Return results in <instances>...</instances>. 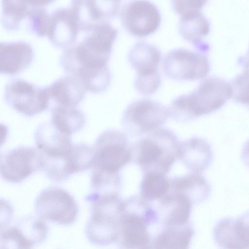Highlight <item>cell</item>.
<instances>
[{"instance_id": "ac0fdd59", "label": "cell", "mask_w": 249, "mask_h": 249, "mask_svg": "<svg viewBox=\"0 0 249 249\" xmlns=\"http://www.w3.org/2000/svg\"><path fill=\"white\" fill-rule=\"evenodd\" d=\"M34 58V49L29 43L23 41L0 42L1 74L17 75L28 68Z\"/></svg>"}, {"instance_id": "cb8c5ba5", "label": "cell", "mask_w": 249, "mask_h": 249, "mask_svg": "<svg viewBox=\"0 0 249 249\" xmlns=\"http://www.w3.org/2000/svg\"><path fill=\"white\" fill-rule=\"evenodd\" d=\"M170 190L169 178L167 175L155 172L143 173L140 185V195L149 201L157 200Z\"/></svg>"}, {"instance_id": "7402d4cb", "label": "cell", "mask_w": 249, "mask_h": 249, "mask_svg": "<svg viewBox=\"0 0 249 249\" xmlns=\"http://www.w3.org/2000/svg\"><path fill=\"white\" fill-rule=\"evenodd\" d=\"M194 235L192 223L162 226L153 238L151 249H188Z\"/></svg>"}, {"instance_id": "f1b7e54d", "label": "cell", "mask_w": 249, "mask_h": 249, "mask_svg": "<svg viewBox=\"0 0 249 249\" xmlns=\"http://www.w3.org/2000/svg\"><path fill=\"white\" fill-rule=\"evenodd\" d=\"M241 159L244 163L249 168V140L246 142L242 148Z\"/></svg>"}, {"instance_id": "30bf717a", "label": "cell", "mask_w": 249, "mask_h": 249, "mask_svg": "<svg viewBox=\"0 0 249 249\" xmlns=\"http://www.w3.org/2000/svg\"><path fill=\"white\" fill-rule=\"evenodd\" d=\"M122 23L131 36L147 37L160 27L161 17L157 7L148 0H131L125 3L120 12Z\"/></svg>"}, {"instance_id": "2e32d148", "label": "cell", "mask_w": 249, "mask_h": 249, "mask_svg": "<svg viewBox=\"0 0 249 249\" xmlns=\"http://www.w3.org/2000/svg\"><path fill=\"white\" fill-rule=\"evenodd\" d=\"M48 109L57 107H77L83 100L86 90L75 77L68 75L44 87Z\"/></svg>"}, {"instance_id": "7a4b0ae2", "label": "cell", "mask_w": 249, "mask_h": 249, "mask_svg": "<svg viewBox=\"0 0 249 249\" xmlns=\"http://www.w3.org/2000/svg\"><path fill=\"white\" fill-rule=\"evenodd\" d=\"M180 141L171 130L160 127L141 136L131 144L132 162L142 173L168 175L178 160Z\"/></svg>"}, {"instance_id": "e0dca14e", "label": "cell", "mask_w": 249, "mask_h": 249, "mask_svg": "<svg viewBox=\"0 0 249 249\" xmlns=\"http://www.w3.org/2000/svg\"><path fill=\"white\" fill-rule=\"evenodd\" d=\"M37 148L46 157H54L68 153L73 146L71 135L58 128L51 121L41 124L34 133Z\"/></svg>"}, {"instance_id": "9a60e30c", "label": "cell", "mask_w": 249, "mask_h": 249, "mask_svg": "<svg viewBox=\"0 0 249 249\" xmlns=\"http://www.w3.org/2000/svg\"><path fill=\"white\" fill-rule=\"evenodd\" d=\"M155 202L162 226H180L190 223L193 204L184 195L169 191Z\"/></svg>"}, {"instance_id": "6da1fadb", "label": "cell", "mask_w": 249, "mask_h": 249, "mask_svg": "<svg viewBox=\"0 0 249 249\" xmlns=\"http://www.w3.org/2000/svg\"><path fill=\"white\" fill-rule=\"evenodd\" d=\"M160 224L154 201L140 195L124 199L116 244L122 249H151L152 239Z\"/></svg>"}, {"instance_id": "44dd1931", "label": "cell", "mask_w": 249, "mask_h": 249, "mask_svg": "<svg viewBox=\"0 0 249 249\" xmlns=\"http://www.w3.org/2000/svg\"><path fill=\"white\" fill-rule=\"evenodd\" d=\"M178 30L183 38L193 44L198 51L205 53L208 51L209 46L202 39L210 32V23L200 11L191 12L181 16Z\"/></svg>"}, {"instance_id": "7c38bea8", "label": "cell", "mask_w": 249, "mask_h": 249, "mask_svg": "<svg viewBox=\"0 0 249 249\" xmlns=\"http://www.w3.org/2000/svg\"><path fill=\"white\" fill-rule=\"evenodd\" d=\"M48 231V227L43 219L27 216L1 232L0 245L8 248L30 249L43 242Z\"/></svg>"}, {"instance_id": "83f0119b", "label": "cell", "mask_w": 249, "mask_h": 249, "mask_svg": "<svg viewBox=\"0 0 249 249\" xmlns=\"http://www.w3.org/2000/svg\"><path fill=\"white\" fill-rule=\"evenodd\" d=\"M208 0H171L174 11L182 16L191 12L200 11Z\"/></svg>"}, {"instance_id": "9c48e42d", "label": "cell", "mask_w": 249, "mask_h": 249, "mask_svg": "<svg viewBox=\"0 0 249 249\" xmlns=\"http://www.w3.org/2000/svg\"><path fill=\"white\" fill-rule=\"evenodd\" d=\"M4 99L21 114L32 117L48 110V101L44 88H40L24 80L10 81L4 89Z\"/></svg>"}, {"instance_id": "8992f818", "label": "cell", "mask_w": 249, "mask_h": 249, "mask_svg": "<svg viewBox=\"0 0 249 249\" xmlns=\"http://www.w3.org/2000/svg\"><path fill=\"white\" fill-rule=\"evenodd\" d=\"M169 116V108L155 101L142 99L127 107L121 122L128 134L139 137L161 127Z\"/></svg>"}, {"instance_id": "603a6c76", "label": "cell", "mask_w": 249, "mask_h": 249, "mask_svg": "<svg viewBox=\"0 0 249 249\" xmlns=\"http://www.w3.org/2000/svg\"><path fill=\"white\" fill-rule=\"evenodd\" d=\"M50 110L51 122L60 130L71 135L80 131L86 124V116L77 107H57Z\"/></svg>"}, {"instance_id": "52a82bcc", "label": "cell", "mask_w": 249, "mask_h": 249, "mask_svg": "<svg viewBox=\"0 0 249 249\" xmlns=\"http://www.w3.org/2000/svg\"><path fill=\"white\" fill-rule=\"evenodd\" d=\"M35 208L42 219L65 226L73 224L79 212L73 197L57 187H50L42 191L36 199Z\"/></svg>"}, {"instance_id": "3957f363", "label": "cell", "mask_w": 249, "mask_h": 249, "mask_svg": "<svg viewBox=\"0 0 249 249\" xmlns=\"http://www.w3.org/2000/svg\"><path fill=\"white\" fill-rule=\"evenodd\" d=\"M232 97L231 84L218 77L204 79L193 92L175 99L169 108L171 117L186 122L220 108Z\"/></svg>"}, {"instance_id": "f546056e", "label": "cell", "mask_w": 249, "mask_h": 249, "mask_svg": "<svg viewBox=\"0 0 249 249\" xmlns=\"http://www.w3.org/2000/svg\"><path fill=\"white\" fill-rule=\"evenodd\" d=\"M29 4L33 7H45L54 1V0H27Z\"/></svg>"}, {"instance_id": "d6986e66", "label": "cell", "mask_w": 249, "mask_h": 249, "mask_svg": "<svg viewBox=\"0 0 249 249\" xmlns=\"http://www.w3.org/2000/svg\"><path fill=\"white\" fill-rule=\"evenodd\" d=\"M213 157L211 145L202 138L194 137L180 141L178 160L189 172L202 174L211 165Z\"/></svg>"}, {"instance_id": "ffe728a7", "label": "cell", "mask_w": 249, "mask_h": 249, "mask_svg": "<svg viewBox=\"0 0 249 249\" xmlns=\"http://www.w3.org/2000/svg\"><path fill=\"white\" fill-rule=\"evenodd\" d=\"M169 191L185 196L193 205L205 202L209 197L212 189L208 180L201 173L189 172L181 176L169 178Z\"/></svg>"}, {"instance_id": "5bb4252c", "label": "cell", "mask_w": 249, "mask_h": 249, "mask_svg": "<svg viewBox=\"0 0 249 249\" xmlns=\"http://www.w3.org/2000/svg\"><path fill=\"white\" fill-rule=\"evenodd\" d=\"M161 59L160 50L153 44L136 43L128 54V62L137 72L135 82L161 79L158 71Z\"/></svg>"}, {"instance_id": "8fae6325", "label": "cell", "mask_w": 249, "mask_h": 249, "mask_svg": "<svg viewBox=\"0 0 249 249\" xmlns=\"http://www.w3.org/2000/svg\"><path fill=\"white\" fill-rule=\"evenodd\" d=\"M42 166V155L37 148L20 146L1 156L0 176L7 182L18 183L41 170Z\"/></svg>"}, {"instance_id": "ba28073f", "label": "cell", "mask_w": 249, "mask_h": 249, "mask_svg": "<svg viewBox=\"0 0 249 249\" xmlns=\"http://www.w3.org/2000/svg\"><path fill=\"white\" fill-rule=\"evenodd\" d=\"M163 70L167 77L173 80H195L207 75L210 64L205 53L176 49L165 56Z\"/></svg>"}, {"instance_id": "1f68e13d", "label": "cell", "mask_w": 249, "mask_h": 249, "mask_svg": "<svg viewBox=\"0 0 249 249\" xmlns=\"http://www.w3.org/2000/svg\"><path fill=\"white\" fill-rule=\"evenodd\" d=\"M118 0V1H121L122 0Z\"/></svg>"}, {"instance_id": "d4e9b609", "label": "cell", "mask_w": 249, "mask_h": 249, "mask_svg": "<svg viewBox=\"0 0 249 249\" xmlns=\"http://www.w3.org/2000/svg\"><path fill=\"white\" fill-rule=\"evenodd\" d=\"M49 17L45 7H36L30 13L24 27L31 34L43 37L46 36Z\"/></svg>"}, {"instance_id": "5b68a950", "label": "cell", "mask_w": 249, "mask_h": 249, "mask_svg": "<svg viewBox=\"0 0 249 249\" xmlns=\"http://www.w3.org/2000/svg\"><path fill=\"white\" fill-rule=\"evenodd\" d=\"M92 168L107 173L118 174L132 162L131 144L125 133L116 129L103 132L94 146Z\"/></svg>"}, {"instance_id": "484cf974", "label": "cell", "mask_w": 249, "mask_h": 249, "mask_svg": "<svg viewBox=\"0 0 249 249\" xmlns=\"http://www.w3.org/2000/svg\"><path fill=\"white\" fill-rule=\"evenodd\" d=\"M232 230L237 249H249V211L233 219Z\"/></svg>"}, {"instance_id": "4dcf8cb0", "label": "cell", "mask_w": 249, "mask_h": 249, "mask_svg": "<svg viewBox=\"0 0 249 249\" xmlns=\"http://www.w3.org/2000/svg\"><path fill=\"white\" fill-rule=\"evenodd\" d=\"M247 55H249V49L248 52V53H247Z\"/></svg>"}, {"instance_id": "d6a6232c", "label": "cell", "mask_w": 249, "mask_h": 249, "mask_svg": "<svg viewBox=\"0 0 249 249\" xmlns=\"http://www.w3.org/2000/svg\"><path fill=\"white\" fill-rule=\"evenodd\" d=\"M248 106H249V104H248Z\"/></svg>"}, {"instance_id": "4316f807", "label": "cell", "mask_w": 249, "mask_h": 249, "mask_svg": "<svg viewBox=\"0 0 249 249\" xmlns=\"http://www.w3.org/2000/svg\"><path fill=\"white\" fill-rule=\"evenodd\" d=\"M232 96L237 102L249 103V73L243 71L232 81Z\"/></svg>"}, {"instance_id": "277c9868", "label": "cell", "mask_w": 249, "mask_h": 249, "mask_svg": "<svg viewBox=\"0 0 249 249\" xmlns=\"http://www.w3.org/2000/svg\"><path fill=\"white\" fill-rule=\"evenodd\" d=\"M86 200L90 203V217L87 222L85 233L92 244L107 246L116 243L122 215L123 199L119 193L92 196Z\"/></svg>"}, {"instance_id": "4fadbf2b", "label": "cell", "mask_w": 249, "mask_h": 249, "mask_svg": "<svg viewBox=\"0 0 249 249\" xmlns=\"http://www.w3.org/2000/svg\"><path fill=\"white\" fill-rule=\"evenodd\" d=\"M79 31L77 17L71 7L58 8L50 15L46 36L56 47L65 49L72 46Z\"/></svg>"}]
</instances>
